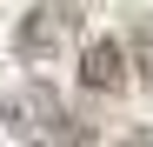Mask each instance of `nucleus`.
<instances>
[{
    "label": "nucleus",
    "mask_w": 153,
    "mask_h": 147,
    "mask_svg": "<svg viewBox=\"0 0 153 147\" xmlns=\"http://www.w3.org/2000/svg\"><path fill=\"white\" fill-rule=\"evenodd\" d=\"M0 120H7V134H33V140H93L80 120L60 107V94L40 87V80L27 94H13V100H0Z\"/></svg>",
    "instance_id": "f257e3e1"
},
{
    "label": "nucleus",
    "mask_w": 153,
    "mask_h": 147,
    "mask_svg": "<svg viewBox=\"0 0 153 147\" xmlns=\"http://www.w3.org/2000/svg\"><path fill=\"white\" fill-rule=\"evenodd\" d=\"M80 7L73 0H40V7H27V20L13 27V54L20 60H53V54H67L73 40H80Z\"/></svg>",
    "instance_id": "f03ea898"
},
{
    "label": "nucleus",
    "mask_w": 153,
    "mask_h": 147,
    "mask_svg": "<svg viewBox=\"0 0 153 147\" xmlns=\"http://www.w3.org/2000/svg\"><path fill=\"white\" fill-rule=\"evenodd\" d=\"M80 87L87 94H120L126 87V47L113 34H100V40L80 47Z\"/></svg>",
    "instance_id": "7ed1b4c3"
},
{
    "label": "nucleus",
    "mask_w": 153,
    "mask_h": 147,
    "mask_svg": "<svg viewBox=\"0 0 153 147\" xmlns=\"http://www.w3.org/2000/svg\"><path fill=\"white\" fill-rule=\"evenodd\" d=\"M140 47H146V80H153V20H140V34H133Z\"/></svg>",
    "instance_id": "20e7f679"
}]
</instances>
